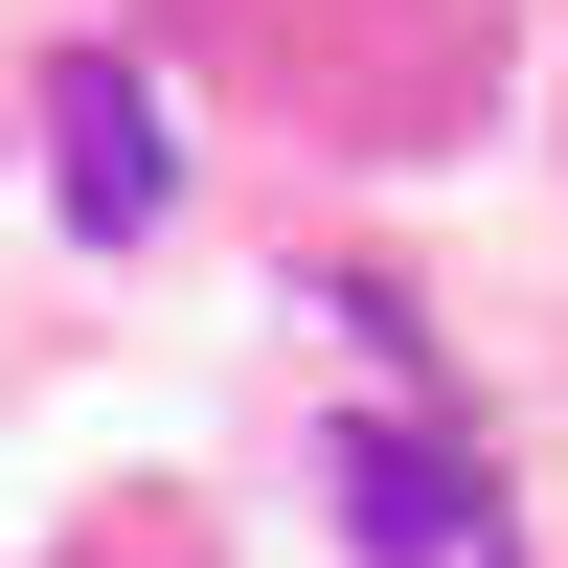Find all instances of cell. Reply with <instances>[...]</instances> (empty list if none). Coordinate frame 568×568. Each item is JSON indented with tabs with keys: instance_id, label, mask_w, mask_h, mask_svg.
<instances>
[{
	"instance_id": "6da1fadb",
	"label": "cell",
	"mask_w": 568,
	"mask_h": 568,
	"mask_svg": "<svg viewBox=\"0 0 568 568\" xmlns=\"http://www.w3.org/2000/svg\"><path fill=\"white\" fill-rule=\"evenodd\" d=\"M45 136H69V227H91V251H136V227L182 205V160H160V91H136L114 45H69V69H45Z\"/></svg>"
},
{
	"instance_id": "7a4b0ae2",
	"label": "cell",
	"mask_w": 568,
	"mask_h": 568,
	"mask_svg": "<svg viewBox=\"0 0 568 568\" xmlns=\"http://www.w3.org/2000/svg\"><path fill=\"white\" fill-rule=\"evenodd\" d=\"M342 500H364V546H387V568H500V500L455 478L433 433H364V455H342Z\"/></svg>"
}]
</instances>
